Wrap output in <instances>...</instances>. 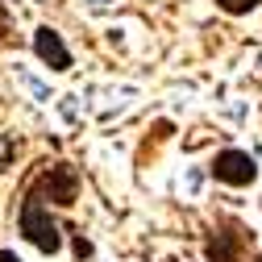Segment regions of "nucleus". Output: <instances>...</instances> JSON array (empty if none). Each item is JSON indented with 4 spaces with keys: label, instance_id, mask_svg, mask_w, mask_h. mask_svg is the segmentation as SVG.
Masks as SVG:
<instances>
[{
    "label": "nucleus",
    "instance_id": "nucleus-7",
    "mask_svg": "<svg viewBox=\"0 0 262 262\" xmlns=\"http://www.w3.org/2000/svg\"><path fill=\"white\" fill-rule=\"evenodd\" d=\"M0 262H21V258H17L13 250H0Z\"/></svg>",
    "mask_w": 262,
    "mask_h": 262
},
{
    "label": "nucleus",
    "instance_id": "nucleus-1",
    "mask_svg": "<svg viewBox=\"0 0 262 262\" xmlns=\"http://www.w3.org/2000/svg\"><path fill=\"white\" fill-rule=\"evenodd\" d=\"M204 254H208V262H262V254L254 250V237L246 233V225L233 221V216L212 229Z\"/></svg>",
    "mask_w": 262,
    "mask_h": 262
},
{
    "label": "nucleus",
    "instance_id": "nucleus-2",
    "mask_svg": "<svg viewBox=\"0 0 262 262\" xmlns=\"http://www.w3.org/2000/svg\"><path fill=\"white\" fill-rule=\"evenodd\" d=\"M21 233L34 242L42 254H58L62 250V229H58V221L50 216V208L38 200L34 191H25V200H21Z\"/></svg>",
    "mask_w": 262,
    "mask_h": 262
},
{
    "label": "nucleus",
    "instance_id": "nucleus-8",
    "mask_svg": "<svg viewBox=\"0 0 262 262\" xmlns=\"http://www.w3.org/2000/svg\"><path fill=\"white\" fill-rule=\"evenodd\" d=\"M167 262H175V258H167Z\"/></svg>",
    "mask_w": 262,
    "mask_h": 262
},
{
    "label": "nucleus",
    "instance_id": "nucleus-4",
    "mask_svg": "<svg viewBox=\"0 0 262 262\" xmlns=\"http://www.w3.org/2000/svg\"><path fill=\"white\" fill-rule=\"evenodd\" d=\"M212 179L216 183H229V187H250L254 179H258V162H254V154H246V150H221L216 158H212Z\"/></svg>",
    "mask_w": 262,
    "mask_h": 262
},
{
    "label": "nucleus",
    "instance_id": "nucleus-6",
    "mask_svg": "<svg viewBox=\"0 0 262 262\" xmlns=\"http://www.w3.org/2000/svg\"><path fill=\"white\" fill-rule=\"evenodd\" d=\"M216 5H221L225 13H233V17H242V13H250V9H258L262 0H216Z\"/></svg>",
    "mask_w": 262,
    "mask_h": 262
},
{
    "label": "nucleus",
    "instance_id": "nucleus-3",
    "mask_svg": "<svg viewBox=\"0 0 262 262\" xmlns=\"http://www.w3.org/2000/svg\"><path fill=\"white\" fill-rule=\"evenodd\" d=\"M38 195V200H50V204H75V195H79V175L71 162H54V167L42 171V179L29 187Z\"/></svg>",
    "mask_w": 262,
    "mask_h": 262
},
{
    "label": "nucleus",
    "instance_id": "nucleus-5",
    "mask_svg": "<svg viewBox=\"0 0 262 262\" xmlns=\"http://www.w3.org/2000/svg\"><path fill=\"white\" fill-rule=\"evenodd\" d=\"M34 50H38V58L46 62L50 71H71V50L62 46V38H58V29L42 25L38 34H34Z\"/></svg>",
    "mask_w": 262,
    "mask_h": 262
}]
</instances>
